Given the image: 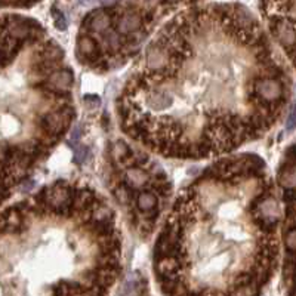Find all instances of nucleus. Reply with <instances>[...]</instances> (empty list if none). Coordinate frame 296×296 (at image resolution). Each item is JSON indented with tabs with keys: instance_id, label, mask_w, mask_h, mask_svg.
<instances>
[{
	"instance_id": "1",
	"label": "nucleus",
	"mask_w": 296,
	"mask_h": 296,
	"mask_svg": "<svg viewBox=\"0 0 296 296\" xmlns=\"http://www.w3.org/2000/svg\"><path fill=\"white\" fill-rule=\"evenodd\" d=\"M286 74L240 3H187L148 43L116 110L122 131L169 159H209L262 138L284 108L266 97Z\"/></svg>"
},
{
	"instance_id": "2",
	"label": "nucleus",
	"mask_w": 296,
	"mask_h": 296,
	"mask_svg": "<svg viewBox=\"0 0 296 296\" xmlns=\"http://www.w3.org/2000/svg\"><path fill=\"white\" fill-rule=\"evenodd\" d=\"M256 154L224 159L178 197L153 249L164 296L256 293L271 280L278 255L277 227L262 215L272 193Z\"/></svg>"
},
{
	"instance_id": "3",
	"label": "nucleus",
	"mask_w": 296,
	"mask_h": 296,
	"mask_svg": "<svg viewBox=\"0 0 296 296\" xmlns=\"http://www.w3.org/2000/svg\"><path fill=\"white\" fill-rule=\"evenodd\" d=\"M48 82L61 91H68L74 82V73L70 67H61L48 77Z\"/></svg>"
},
{
	"instance_id": "4",
	"label": "nucleus",
	"mask_w": 296,
	"mask_h": 296,
	"mask_svg": "<svg viewBox=\"0 0 296 296\" xmlns=\"http://www.w3.org/2000/svg\"><path fill=\"white\" fill-rule=\"evenodd\" d=\"M110 154L114 160V163L117 166L123 164L125 162L131 160L133 156H135V151L128 145V142H125L123 139H119L116 142L111 144V148H110Z\"/></svg>"
},
{
	"instance_id": "5",
	"label": "nucleus",
	"mask_w": 296,
	"mask_h": 296,
	"mask_svg": "<svg viewBox=\"0 0 296 296\" xmlns=\"http://www.w3.org/2000/svg\"><path fill=\"white\" fill-rule=\"evenodd\" d=\"M51 14H52L55 27H57L60 32H66L67 27H68V23H67V18H66L64 12L58 8L57 3H52V6H51Z\"/></svg>"
},
{
	"instance_id": "6",
	"label": "nucleus",
	"mask_w": 296,
	"mask_h": 296,
	"mask_svg": "<svg viewBox=\"0 0 296 296\" xmlns=\"http://www.w3.org/2000/svg\"><path fill=\"white\" fill-rule=\"evenodd\" d=\"M91 154V150H89V147H86V145H82V147H79L77 150H76V156H74V162L76 163H79V164H83L85 162H86V159H88V156Z\"/></svg>"
},
{
	"instance_id": "7",
	"label": "nucleus",
	"mask_w": 296,
	"mask_h": 296,
	"mask_svg": "<svg viewBox=\"0 0 296 296\" xmlns=\"http://www.w3.org/2000/svg\"><path fill=\"white\" fill-rule=\"evenodd\" d=\"M296 128V104L292 107L290 113H289V117L286 120V131L287 132H292L293 129Z\"/></svg>"
},
{
	"instance_id": "8",
	"label": "nucleus",
	"mask_w": 296,
	"mask_h": 296,
	"mask_svg": "<svg viewBox=\"0 0 296 296\" xmlns=\"http://www.w3.org/2000/svg\"><path fill=\"white\" fill-rule=\"evenodd\" d=\"M83 99H85V101H91L94 107H98V105L101 104V99H99V97H97V95H86Z\"/></svg>"
}]
</instances>
